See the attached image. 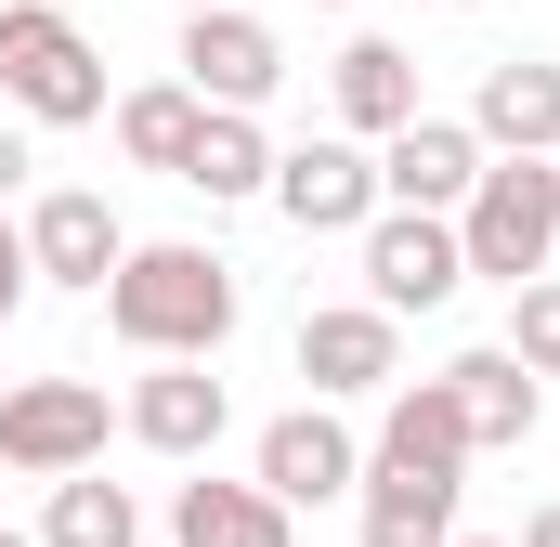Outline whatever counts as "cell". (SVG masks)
Returning a JSON list of instances; mask_svg holds the SVG:
<instances>
[{"instance_id": "cell-20", "label": "cell", "mask_w": 560, "mask_h": 547, "mask_svg": "<svg viewBox=\"0 0 560 547\" xmlns=\"http://www.w3.org/2000/svg\"><path fill=\"white\" fill-rule=\"evenodd\" d=\"M39 547H143V509H131V482H105V469L52 482V509H39Z\"/></svg>"}, {"instance_id": "cell-30", "label": "cell", "mask_w": 560, "mask_h": 547, "mask_svg": "<svg viewBox=\"0 0 560 547\" xmlns=\"http://www.w3.org/2000/svg\"><path fill=\"white\" fill-rule=\"evenodd\" d=\"M456 13H482V0H456Z\"/></svg>"}, {"instance_id": "cell-29", "label": "cell", "mask_w": 560, "mask_h": 547, "mask_svg": "<svg viewBox=\"0 0 560 547\" xmlns=\"http://www.w3.org/2000/svg\"><path fill=\"white\" fill-rule=\"evenodd\" d=\"M313 13H352V0H313Z\"/></svg>"}, {"instance_id": "cell-31", "label": "cell", "mask_w": 560, "mask_h": 547, "mask_svg": "<svg viewBox=\"0 0 560 547\" xmlns=\"http://www.w3.org/2000/svg\"><path fill=\"white\" fill-rule=\"evenodd\" d=\"M548 170H560V156H548Z\"/></svg>"}, {"instance_id": "cell-10", "label": "cell", "mask_w": 560, "mask_h": 547, "mask_svg": "<svg viewBox=\"0 0 560 547\" xmlns=\"http://www.w3.org/2000/svg\"><path fill=\"white\" fill-rule=\"evenodd\" d=\"M469 183H482L469 118H405V131L378 143V209H430V222H456V209H469Z\"/></svg>"}, {"instance_id": "cell-8", "label": "cell", "mask_w": 560, "mask_h": 547, "mask_svg": "<svg viewBox=\"0 0 560 547\" xmlns=\"http://www.w3.org/2000/svg\"><path fill=\"white\" fill-rule=\"evenodd\" d=\"M300 379H313V405L392 392V379H405V326H392L378 300H326V313H300Z\"/></svg>"}, {"instance_id": "cell-7", "label": "cell", "mask_w": 560, "mask_h": 547, "mask_svg": "<svg viewBox=\"0 0 560 547\" xmlns=\"http://www.w3.org/2000/svg\"><path fill=\"white\" fill-rule=\"evenodd\" d=\"M248 482L300 522V509H326V496H365V443H352L326 405H287L275 430H261V469H248Z\"/></svg>"}, {"instance_id": "cell-17", "label": "cell", "mask_w": 560, "mask_h": 547, "mask_svg": "<svg viewBox=\"0 0 560 547\" xmlns=\"http://www.w3.org/2000/svg\"><path fill=\"white\" fill-rule=\"evenodd\" d=\"M443 392H456V417H469V456L522 443V430H535V405H548V379H535L522 352H456V365H443Z\"/></svg>"}, {"instance_id": "cell-18", "label": "cell", "mask_w": 560, "mask_h": 547, "mask_svg": "<svg viewBox=\"0 0 560 547\" xmlns=\"http://www.w3.org/2000/svg\"><path fill=\"white\" fill-rule=\"evenodd\" d=\"M378 469H443V482H469V417H456V392H443V379H392Z\"/></svg>"}, {"instance_id": "cell-9", "label": "cell", "mask_w": 560, "mask_h": 547, "mask_svg": "<svg viewBox=\"0 0 560 547\" xmlns=\"http://www.w3.org/2000/svg\"><path fill=\"white\" fill-rule=\"evenodd\" d=\"M275 209L300 222V235H365V222H378V156L339 143V131L287 143V156H275Z\"/></svg>"}, {"instance_id": "cell-16", "label": "cell", "mask_w": 560, "mask_h": 547, "mask_svg": "<svg viewBox=\"0 0 560 547\" xmlns=\"http://www.w3.org/2000/svg\"><path fill=\"white\" fill-rule=\"evenodd\" d=\"M170 547H300V522H287L261 482H222V469H196V482L170 496Z\"/></svg>"}, {"instance_id": "cell-12", "label": "cell", "mask_w": 560, "mask_h": 547, "mask_svg": "<svg viewBox=\"0 0 560 547\" xmlns=\"http://www.w3.org/2000/svg\"><path fill=\"white\" fill-rule=\"evenodd\" d=\"M469 143H482V156H560V66H548V53L482 66V92H469Z\"/></svg>"}, {"instance_id": "cell-13", "label": "cell", "mask_w": 560, "mask_h": 547, "mask_svg": "<svg viewBox=\"0 0 560 547\" xmlns=\"http://www.w3.org/2000/svg\"><path fill=\"white\" fill-rule=\"evenodd\" d=\"M326 105H339V143H392L405 118H430L418 105V53H405V39H352V53L326 66Z\"/></svg>"}, {"instance_id": "cell-19", "label": "cell", "mask_w": 560, "mask_h": 547, "mask_svg": "<svg viewBox=\"0 0 560 547\" xmlns=\"http://www.w3.org/2000/svg\"><path fill=\"white\" fill-rule=\"evenodd\" d=\"M105 118H118V156H131V170H170V183H183V156H196V131H209V105H196L183 79H156V92H118Z\"/></svg>"}, {"instance_id": "cell-27", "label": "cell", "mask_w": 560, "mask_h": 547, "mask_svg": "<svg viewBox=\"0 0 560 547\" xmlns=\"http://www.w3.org/2000/svg\"><path fill=\"white\" fill-rule=\"evenodd\" d=\"M0 547H39V535H13V522H0Z\"/></svg>"}, {"instance_id": "cell-25", "label": "cell", "mask_w": 560, "mask_h": 547, "mask_svg": "<svg viewBox=\"0 0 560 547\" xmlns=\"http://www.w3.org/2000/svg\"><path fill=\"white\" fill-rule=\"evenodd\" d=\"M509 547H560V496H548V509H535V522H522Z\"/></svg>"}, {"instance_id": "cell-3", "label": "cell", "mask_w": 560, "mask_h": 547, "mask_svg": "<svg viewBox=\"0 0 560 547\" xmlns=\"http://www.w3.org/2000/svg\"><path fill=\"white\" fill-rule=\"evenodd\" d=\"M560 248V170L548 156H482L469 209H456V261L495 274V287H535Z\"/></svg>"}, {"instance_id": "cell-28", "label": "cell", "mask_w": 560, "mask_h": 547, "mask_svg": "<svg viewBox=\"0 0 560 547\" xmlns=\"http://www.w3.org/2000/svg\"><path fill=\"white\" fill-rule=\"evenodd\" d=\"M456 547H509V535H456Z\"/></svg>"}, {"instance_id": "cell-23", "label": "cell", "mask_w": 560, "mask_h": 547, "mask_svg": "<svg viewBox=\"0 0 560 547\" xmlns=\"http://www.w3.org/2000/svg\"><path fill=\"white\" fill-rule=\"evenodd\" d=\"M26 287H39V274H26V222H13V209H0V326H13V313H26Z\"/></svg>"}, {"instance_id": "cell-22", "label": "cell", "mask_w": 560, "mask_h": 547, "mask_svg": "<svg viewBox=\"0 0 560 547\" xmlns=\"http://www.w3.org/2000/svg\"><path fill=\"white\" fill-rule=\"evenodd\" d=\"M495 352H522L535 379H560V274H535V287H509V339Z\"/></svg>"}, {"instance_id": "cell-2", "label": "cell", "mask_w": 560, "mask_h": 547, "mask_svg": "<svg viewBox=\"0 0 560 547\" xmlns=\"http://www.w3.org/2000/svg\"><path fill=\"white\" fill-rule=\"evenodd\" d=\"M0 105L26 131H92L105 118V53L66 26V0H0Z\"/></svg>"}, {"instance_id": "cell-26", "label": "cell", "mask_w": 560, "mask_h": 547, "mask_svg": "<svg viewBox=\"0 0 560 547\" xmlns=\"http://www.w3.org/2000/svg\"><path fill=\"white\" fill-rule=\"evenodd\" d=\"M170 13H235V0H170Z\"/></svg>"}, {"instance_id": "cell-11", "label": "cell", "mask_w": 560, "mask_h": 547, "mask_svg": "<svg viewBox=\"0 0 560 547\" xmlns=\"http://www.w3.org/2000/svg\"><path fill=\"white\" fill-rule=\"evenodd\" d=\"M118 261H131V235H118V209H105V196H79V183H66V196H39V209H26V274H39V287H92V300H105Z\"/></svg>"}, {"instance_id": "cell-6", "label": "cell", "mask_w": 560, "mask_h": 547, "mask_svg": "<svg viewBox=\"0 0 560 547\" xmlns=\"http://www.w3.org/2000/svg\"><path fill=\"white\" fill-rule=\"evenodd\" d=\"M469 287V261H456V222H430V209H378L365 222V300L405 326V313H443Z\"/></svg>"}, {"instance_id": "cell-24", "label": "cell", "mask_w": 560, "mask_h": 547, "mask_svg": "<svg viewBox=\"0 0 560 547\" xmlns=\"http://www.w3.org/2000/svg\"><path fill=\"white\" fill-rule=\"evenodd\" d=\"M26 170H39V156H26V131H13V118H0V209L26 196Z\"/></svg>"}, {"instance_id": "cell-4", "label": "cell", "mask_w": 560, "mask_h": 547, "mask_svg": "<svg viewBox=\"0 0 560 547\" xmlns=\"http://www.w3.org/2000/svg\"><path fill=\"white\" fill-rule=\"evenodd\" d=\"M92 456H105V392H92V379H26V392H0V469L79 482Z\"/></svg>"}, {"instance_id": "cell-14", "label": "cell", "mask_w": 560, "mask_h": 547, "mask_svg": "<svg viewBox=\"0 0 560 547\" xmlns=\"http://www.w3.org/2000/svg\"><path fill=\"white\" fill-rule=\"evenodd\" d=\"M222 379H209V365H143L131 379V443L143 456H209V443H222Z\"/></svg>"}, {"instance_id": "cell-5", "label": "cell", "mask_w": 560, "mask_h": 547, "mask_svg": "<svg viewBox=\"0 0 560 547\" xmlns=\"http://www.w3.org/2000/svg\"><path fill=\"white\" fill-rule=\"evenodd\" d=\"M287 79V39L235 0V13H183V92L209 105V118H261Z\"/></svg>"}, {"instance_id": "cell-21", "label": "cell", "mask_w": 560, "mask_h": 547, "mask_svg": "<svg viewBox=\"0 0 560 547\" xmlns=\"http://www.w3.org/2000/svg\"><path fill=\"white\" fill-rule=\"evenodd\" d=\"M183 183H196L209 209L275 196V143H261V118H209V131H196V156H183Z\"/></svg>"}, {"instance_id": "cell-1", "label": "cell", "mask_w": 560, "mask_h": 547, "mask_svg": "<svg viewBox=\"0 0 560 547\" xmlns=\"http://www.w3.org/2000/svg\"><path fill=\"white\" fill-rule=\"evenodd\" d=\"M105 326L143 365H209L235 339V261H209V248H131L118 287H105Z\"/></svg>"}, {"instance_id": "cell-15", "label": "cell", "mask_w": 560, "mask_h": 547, "mask_svg": "<svg viewBox=\"0 0 560 547\" xmlns=\"http://www.w3.org/2000/svg\"><path fill=\"white\" fill-rule=\"evenodd\" d=\"M456 496H469V482H443V469H378V456H365L352 535L365 547H456Z\"/></svg>"}]
</instances>
